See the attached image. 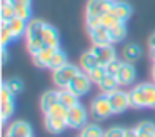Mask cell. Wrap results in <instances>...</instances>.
Instances as JSON below:
<instances>
[{"label":"cell","mask_w":155,"mask_h":137,"mask_svg":"<svg viewBox=\"0 0 155 137\" xmlns=\"http://www.w3.org/2000/svg\"><path fill=\"white\" fill-rule=\"evenodd\" d=\"M98 89H100V92H104V94H107V95H108V94L115 92L117 89H120V84H118V80H117V77H115V75L107 74V75L100 80Z\"/></svg>","instance_id":"7402d4cb"},{"label":"cell","mask_w":155,"mask_h":137,"mask_svg":"<svg viewBox=\"0 0 155 137\" xmlns=\"http://www.w3.org/2000/svg\"><path fill=\"white\" fill-rule=\"evenodd\" d=\"M105 132L98 124H85L80 129V137H104Z\"/></svg>","instance_id":"484cf974"},{"label":"cell","mask_w":155,"mask_h":137,"mask_svg":"<svg viewBox=\"0 0 155 137\" xmlns=\"http://www.w3.org/2000/svg\"><path fill=\"white\" fill-rule=\"evenodd\" d=\"M65 63H68L67 62V55L58 49V50H55V53L52 55L50 62H48V69H50V70H57V69H60V67H64Z\"/></svg>","instance_id":"4316f807"},{"label":"cell","mask_w":155,"mask_h":137,"mask_svg":"<svg viewBox=\"0 0 155 137\" xmlns=\"http://www.w3.org/2000/svg\"><path fill=\"white\" fill-rule=\"evenodd\" d=\"M97 65H100V63H98V59L95 57V53L92 52V50H87V52H84L80 55V63H78L80 70H84V72H90V70L95 69Z\"/></svg>","instance_id":"ffe728a7"},{"label":"cell","mask_w":155,"mask_h":137,"mask_svg":"<svg viewBox=\"0 0 155 137\" xmlns=\"http://www.w3.org/2000/svg\"><path fill=\"white\" fill-rule=\"evenodd\" d=\"M90 50L98 59V63L104 65V67L107 65L108 62H112L114 59H117V52H115V49H114V43H110V45H92Z\"/></svg>","instance_id":"30bf717a"},{"label":"cell","mask_w":155,"mask_h":137,"mask_svg":"<svg viewBox=\"0 0 155 137\" xmlns=\"http://www.w3.org/2000/svg\"><path fill=\"white\" fill-rule=\"evenodd\" d=\"M5 134L10 137H32V127L25 120H15L5 129Z\"/></svg>","instance_id":"4fadbf2b"},{"label":"cell","mask_w":155,"mask_h":137,"mask_svg":"<svg viewBox=\"0 0 155 137\" xmlns=\"http://www.w3.org/2000/svg\"><path fill=\"white\" fill-rule=\"evenodd\" d=\"M150 59H152V62L155 63V50H150Z\"/></svg>","instance_id":"60d3db41"},{"label":"cell","mask_w":155,"mask_h":137,"mask_svg":"<svg viewBox=\"0 0 155 137\" xmlns=\"http://www.w3.org/2000/svg\"><path fill=\"white\" fill-rule=\"evenodd\" d=\"M150 75H152V82L155 84V63L152 65V69H150Z\"/></svg>","instance_id":"ab89813d"},{"label":"cell","mask_w":155,"mask_h":137,"mask_svg":"<svg viewBox=\"0 0 155 137\" xmlns=\"http://www.w3.org/2000/svg\"><path fill=\"white\" fill-rule=\"evenodd\" d=\"M125 130L127 129H122V127H112L105 132L104 137H125Z\"/></svg>","instance_id":"d590c367"},{"label":"cell","mask_w":155,"mask_h":137,"mask_svg":"<svg viewBox=\"0 0 155 137\" xmlns=\"http://www.w3.org/2000/svg\"><path fill=\"white\" fill-rule=\"evenodd\" d=\"M90 112H92V115L98 120L107 119V117H110L112 114H114L110 99H108L107 94L102 92V94H98L97 97H94V100H92V104H90Z\"/></svg>","instance_id":"3957f363"},{"label":"cell","mask_w":155,"mask_h":137,"mask_svg":"<svg viewBox=\"0 0 155 137\" xmlns=\"http://www.w3.org/2000/svg\"><path fill=\"white\" fill-rule=\"evenodd\" d=\"M112 13L117 17L120 22H127L132 15V7L128 5L127 2H122V0H115L114 2V9H112Z\"/></svg>","instance_id":"e0dca14e"},{"label":"cell","mask_w":155,"mask_h":137,"mask_svg":"<svg viewBox=\"0 0 155 137\" xmlns=\"http://www.w3.org/2000/svg\"><path fill=\"white\" fill-rule=\"evenodd\" d=\"M92 84H94V82L90 80L88 74H87V72H84V70H80V72H78L77 75L74 77V80H72V82L68 84L67 89H70L72 92L75 94V95L84 97V95H87V94L90 92Z\"/></svg>","instance_id":"8992f818"},{"label":"cell","mask_w":155,"mask_h":137,"mask_svg":"<svg viewBox=\"0 0 155 137\" xmlns=\"http://www.w3.org/2000/svg\"><path fill=\"white\" fill-rule=\"evenodd\" d=\"M0 12H2V22H8V20H12L15 17V7L8 0H2Z\"/></svg>","instance_id":"f1b7e54d"},{"label":"cell","mask_w":155,"mask_h":137,"mask_svg":"<svg viewBox=\"0 0 155 137\" xmlns=\"http://www.w3.org/2000/svg\"><path fill=\"white\" fill-rule=\"evenodd\" d=\"M78 99H80V97L75 95V94L72 92L70 89H67V87H65V89H58V102H60L62 105H65L67 109H72L74 105L80 104Z\"/></svg>","instance_id":"d6986e66"},{"label":"cell","mask_w":155,"mask_h":137,"mask_svg":"<svg viewBox=\"0 0 155 137\" xmlns=\"http://www.w3.org/2000/svg\"><path fill=\"white\" fill-rule=\"evenodd\" d=\"M4 137H10V135H8V134H4Z\"/></svg>","instance_id":"b9f144b4"},{"label":"cell","mask_w":155,"mask_h":137,"mask_svg":"<svg viewBox=\"0 0 155 137\" xmlns=\"http://www.w3.org/2000/svg\"><path fill=\"white\" fill-rule=\"evenodd\" d=\"M44 25L45 22L38 19L28 20L27 32H25V43H27V50L30 55H35L44 49Z\"/></svg>","instance_id":"6da1fadb"},{"label":"cell","mask_w":155,"mask_h":137,"mask_svg":"<svg viewBox=\"0 0 155 137\" xmlns=\"http://www.w3.org/2000/svg\"><path fill=\"white\" fill-rule=\"evenodd\" d=\"M58 102V90H45L40 97V109L42 112H47L54 104Z\"/></svg>","instance_id":"cb8c5ba5"},{"label":"cell","mask_w":155,"mask_h":137,"mask_svg":"<svg viewBox=\"0 0 155 137\" xmlns=\"http://www.w3.org/2000/svg\"><path fill=\"white\" fill-rule=\"evenodd\" d=\"M80 72V67L74 65V63H65L64 67L57 70H52V80H54V85L58 89H65L68 87V84L74 80V77Z\"/></svg>","instance_id":"7a4b0ae2"},{"label":"cell","mask_w":155,"mask_h":137,"mask_svg":"<svg viewBox=\"0 0 155 137\" xmlns=\"http://www.w3.org/2000/svg\"><path fill=\"white\" fill-rule=\"evenodd\" d=\"M108 35H110L112 43L122 42V40L127 37V27H125V22H118L115 25L108 27Z\"/></svg>","instance_id":"603a6c76"},{"label":"cell","mask_w":155,"mask_h":137,"mask_svg":"<svg viewBox=\"0 0 155 137\" xmlns=\"http://www.w3.org/2000/svg\"><path fill=\"white\" fill-rule=\"evenodd\" d=\"M140 55H142V49L137 43H127V45L124 47V50H122V57H124V60L128 63L137 62V60L140 59Z\"/></svg>","instance_id":"44dd1931"},{"label":"cell","mask_w":155,"mask_h":137,"mask_svg":"<svg viewBox=\"0 0 155 137\" xmlns=\"http://www.w3.org/2000/svg\"><path fill=\"white\" fill-rule=\"evenodd\" d=\"M8 62V50H7V47L5 49H2V63H7Z\"/></svg>","instance_id":"74e56055"},{"label":"cell","mask_w":155,"mask_h":137,"mask_svg":"<svg viewBox=\"0 0 155 137\" xmlns=\"http://www.w3.org/2000/svg\"><path fill=\"white\" fill-rule=\"evenodd\" d=\"M15 17L28 22L32 19V9L30 7H15Z\"/></svg>","instance_id":"d6a6232c"},{"label":"cell","mask_w":155,"mask_h":137,"mask_svg":"<svg viewBox=\"0 0 155 137\" xmlns=\"http://www.w3.org/2000/svg\"><path fill=\"white\" fill-rule=\"evenodd\" d=\"M44 47H54V49H60V35H58L57 29L50 23L44 25Z\"/></svg>","instance_id":"9a60e30c"},{"label":"cell","mask_w":155,"mask_h":137,"mask_svg":"<svg viewBox=\"0 0 155 137\" xmlns=\"http://www.w3.org/2000/svg\"><path fill=\"white\" fill-rule=\"evenodd\" d=\"M0 102H2V122H7L15 112V95L4 85L0 92Z\"/></svg>","instance_id":"9c48e42d"},{"label":"cell","mask_w":155,"mask_h":137,"mask_svg":"<svg viewBox=\"0 0 155 137\" xmlns=\"http://www.w3.org/2000/svg\"><path fill=\"white\" fill-rule=\"evenodd\" d=\"M87 30H88V37L92 40V45H110L112 43L107 27L98 25V27H92V29H87Z\"/></svg>","instance_id":"8fae6325"},{"label":"cell","mask_w":155,"mask_h":137,"mask_svg":"<svg viewBox=\"0 0 155 137\" xmlns=\"http://www.w3.org/2000/svg\"><path fill=\"white\" fill-rule=\"evenodd\" d=\"M115 0H88L85 7V20L100 19L102 15L112 12Z\"/></svg>","instance_id":"277c9868"},{"label":"cell","mask_w":155,"mask_h":137,"mask_svg":"<svg viewBox=\"0 0 155 137\" xmlns=\"http://www.w3.org/2000/svg\"><path fill=\"white\" fill-rule=\"evenodd\" d=\"M122 63H124V62H120L118 59H114L112 62H108L107 65H105V69H107V74H110V75H117V72L120 70Z\"/></svg>","instance_id":"e575fe53"},{"label":"cell","mask_w":155,"mask_h":137,"mask_svg":"<svg viewBox=\"0 0 155 137\" xmlns=\"http://www.w3.org/2000/svg\"><path fill=\"white\" fill-rule=\"evenodd\" d=\"M0 40H2V49H5L10 42H14V35H12L10 27H8L7 22H2V27H0Z\"/></svg>","instance_id":"f546056e"},{"label":"cell","mask_w":155,"mask_h":137,"mask_svg":"<svg viewBox=\"0 0 155 137\" xmlns=\"http://www.w3.org/2000/svg\"><path fill=\"white\" fill-rule=\"evenodd\" d=\"M118 22H120V20H118L112 12H108V13H105V15L100 17V25L107 27V29H108V27H112V25H115V23H118Z\"/></svg>","instance_id":"836d02e7"},{"label":"cell","mask_w":155,"mask_h":137,"mask_svg":"<svg viewBox=\"0 0 155 137\" xmlns=\"http://www.w3.org/2000/svg\"><path fill=\"white\" fill-rule=\"evenodd\" d=\"M87 74H88V77H90L92 82L98 85V84H100V80L107 75V69H105L104 65H97L95 69H92L90 72H87Z\"/></svg>","instance_id":"1f68e13d"},{"label":"cell","mask_w":155,"mask_h":137,"mask_svg":"<svg viewBox=\"0 0 155 137\" xmlns=\"http://www.w3.org/2000/svg\"><path fill=\"white\" fill-rule=\"evenodd\" d=\"M8 27H10V32L14 35V40L20 39V37H25V32H27V25L28 22L18 19V17H14L12 20H8Z\"/></svg>","instance_id":"ac0fdd59"},{"label":"cell","mask_w":155,"mask_h":137,"mask_svg":"<svg viewBox=\"0 0 155 137\" xmlns=\"http://www.w3.org/2000/svg\"><path fill=\"white\" fill-rule=\"evenodd\" d=\"M55 50H58V49H54V47H44L40 52H37L35 55H32V60H34L35 67L48 69V62H50L52 55L55 53Z\"/></svg>","instance_id":"2e32d148"},{"label":"cell","mask_w":155,"mask_h":137,"mask_svg":"<svg viewBox=\"0 0 155 137\" xmlns=\"http://www.w3.org/2000/svg\"><path fill=\"white\" fill-rule=\"evenodd\" d=\"M87 109H85L82 104H77L72 109H68L67 112V124L70 129H82V127L87 124Z\"/></svg>","instance_id":"52a82bcc"},{"label":"cell","mask_w":155,"mask_h":137,"mask_svg":"<svg viewBox=\"0 0 155 137\" xmlns=\"http://www.w3.org/2000/svg\"><path fill=\"white\" fill-rule=\"evenodd\" d=\"M115 77H117L120 87H128V85H132V84H134L137 74H135V69H134V65H132V63L124 62V63H122V67H120V70L117 72V75H115Z\"/></svg>","instance_id":"7c38bea8"},{"label":"cell","mask_w":155,"mask_h":137,"mask_svg":"<svg viewBox=\"0 0 155 137\" xmlns=\"http://www.w3.org/2000/svg\"><path fill=\"white\" fill-rule=\"evenodd\" d=\"M4 87H7L14 95H17V94H20L22 89H24V82H22L18 77H10V79H7L4 82Z\"/></svg>","instance_id":"83f0119b"},{"label":"cell","mask_w":155,"mask_h":137,"mask_svg":"<svg viewBox=\"0 0 155 137\" xmlns=\"http://www.w3.org/2000/svg\"><path fill=\"white\" fill-rule=\"evenodd\" d=\"M108 99H110L114 114H122V112H125L127 109L132 107L130 105V95H128V92H125V90L117 89L115 92L108 94Z\"/></svg>","instance_id":"ba28073f"},{"label":"cell","mask_w":155,"mask_h":137,"mask_svg":"<svg viewBox=\"0 0 155 137\" xmlns=\"http://www.w3.org/2000/svg\"><path fill=\"white\" fill-rule=\"evenodd\" d=\"M14 7H30L32 0H8Z\"/></svg>","instance_id":"8d00e7d4"},{"label":"cell","mask_w":155,"mask_h":137,"mask_svg":"<svg viewBox=\"0 0 155 137\" xmlns=\"http://www.w3.org/2000/svg\"><path fill=\"white\" fill-rule=\"evenodd\" d=\"M135 132H137V137H155V124L150 120H143L137 124Z\"/></svg>","instance_id":"d4e9b609"},{"label":"cell","mask_w":155,"mask_h":137,"mask_svg":"<svg viewBox=\"0 0 155 137\" xmlns=\"http://www.w3.org/2000/svg\"><path fill=\"white\" fill-rule=\"evenodd\" d=\"M44 125H45V129H47L50 134H62V132H64V130L68 127V124H67V119H64V117H50V115H45Z\"/></svg>","instance_id":"5bb4252c"},{"label":"cell","mask_w":155,"mask_h":137,"mask_svg":"<svg viewBox=\"0 0 155 137\" xmlns=\"http://www.w3.org/2000/svg\"><path fill=\"white\" fill-rule=\"evenodd\" d=\"M148 89L150 84H138L128 92L132 109H147L148 107Z\"/></svg>","instance_id":"5b68a950"},{"label":"cell","mask_w":155,"mask_h":137,"mask_svg":"<svg viewBox=\"0 0 155 137\" xmlns=\"http://www.w3.org/2000/svg\"><path fill=\"white\" fill-rule=\"evenodd\" d=\"M148 49L150 50H155V32L150 35V39H148Z\"/></svg>","instance_id":"f35d334b"},{"label":"cell","mask_w":155,"mask_h":137,"mask_svg":"<svg viewBox=\"0 0 155 137\" xmlns=\"http://www.w3.org/2000/svg\"><path fill=\"white\" fill-rule=\"evenodd\" d=\"M67 112L68 109L65 105H62L60 102L54 104V105L50 107V109L45 112V115H50V117H64V119H67Z\"/></svg>","instance_id":"4dcf8cb0"}]
</instances>
